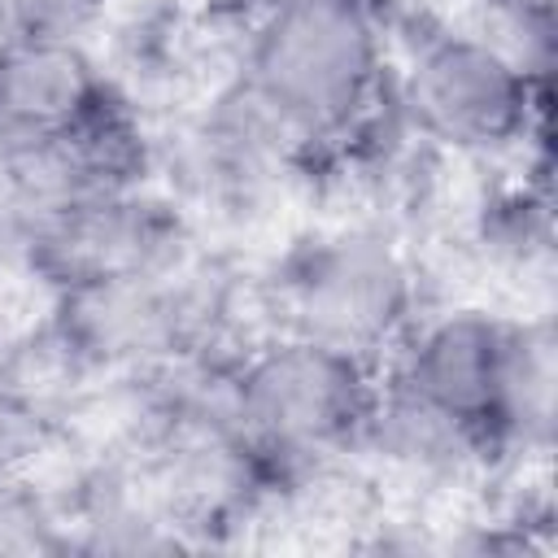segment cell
<instances>
[{"instance_id": "cell-1", "label": "cell", "mask_w": 558, "mask_h": 558, "mask_svg": "<svg viewBox=\"0 0 558 558\" xmlns=\"http://www.w3.org/2000/svg\"><path fill=\"white\" fill-rule=\"evenodd\" d=\"M227 78L292 140L314 174L388 105L384 0H231Z\"/></svg>"}, {"instance_id": "cell-2", "label": "cell", "mask_w": 558, "mask_h": 558, "mask_svg": "<svg viewBox=\"0 0 558 558\" xmlns=\"http://www.w3.org/2000/svg\"><path fill=\"white\" fill-rule=\"evenodd\" d=\"M558 349L549 318L488 305L423 310L379 357V379L471 432L497 471L554 449Z\"/></svg>"}, {"instance_id": "cell-3", "label": "cell", "mask_w": 558, "mask_h": 558, "mask_svg": "<svg viewBox=\"0 0 558 558\" xmlns=\"http://www.w3.org/2000/svg\"><path fill=\"white\" fill-rule=\"evenodd\" d=\"M388 100L423 153L519 161L549 148V83L527 78L462 17L392 13Z\"/></svg>"}, {"instance_id": "cell-4", "label": "cell", "mask_w": 558, "mask_h": 558, "mask_svg": "<svg viewBox=\"0 0 558 558\" xmlns=\"http://www.w3.org/2000/svg\"><path fill=\"white\" fill-rule=\"evenodd\" d=\"M266 327L301 331L362 357H384L423 314L410 244L379 218L314 222L275 248L257 279Z\"/></svg>"}, {"instance_id": "cell-5", "label": "cell", "mask_w": 558, "mask_h": 558, "mask_svg": "<svg viewBox=\"0 0 558 558\" xmlns=\"http://www.w3.org/2000/svg\"><path fill=\"white\" fill-rule=\"evenodd\" d=\"M375 397V357L301 331L262 327L231 353L235 423L296 493L357 458Z\"/></svg>"}, {"instance_id": "cell-6", "label": "cell", "mask_w": 558, "mask_h": 558, "mask_svg": "<svg viewBox=\"0 0 558 558\" xmlns=\"http://www.w3.org/2000/svg\"><path fill=\"white\" fill-rule=\"evenodd\" d=\"M235 283L201 248L157 275L48 296V323L109 384L231 344Z\"/></svg>"}, {"instance_id": "cell-7", "label": "cell", "mask_w": 558, "mask_h": 558, "mask_svg": "<svg viewBox=\"0 0 558 558\" xmlns=\"http://www.w3.org/2000/svg\"><path fill=\"white\" fill-rule=\"evenodd\" d=\"M292 140L222 74L196 105L157 126L153 183L196 222L248 227L301 179Z\"/></svg>"}, {"instance_id": "cell-8", "label": "cell", "mask_w": 558, "mask_h": 558, "mask_svg": "<svg viewBox=\"0 0 558 558\" xmlns=\"http://www.w3.org/2000/svg\"><path fill=\"white\" fill-rule=\"evenodd\" d=\"M196 253V222L157 187L92 192L39 214L17 270L48 296L170 270Z\"/></svg>"}, {"instance_id": "cell-9", "label": "cell", "mask_w": 558, "mask_h": 558, "mask_svg": "<svg viewBox=\"0 0 558 558\" xmlns=\"http://www.w3.org/2000/svg\"><path fill=\"white\" fill-rule=\"evenodd\" d=\"M118 87L83 39H0V157L57 144Z\"/></svg>"}, {"instance_id": "cell-10", "label": "cell", "mask_w": 558, "mask_h": 558, "mask_svg": "<svg viewBox=\"0 0 558 558\" xmlns=\"http://www.w3.org/2000/svg\"><path fill=\"white\" fill-rule=\"evenodd\" d=\"M519 174L484 192L471 218L480 253L501 270H545L554 257V196H549V148L519 157Z\"/></svg>"}, {"instance_id": "cell-11", "label": "cell", "mask_w": 558, "mask_h": 558, "mask_svg": "<svg viewBox=\"0 0 558 558\" xmlns=\"http://www.w3.org/2000/svg\"><path fill=\"white\" fill-rule=\"evenodd\" d=\"M462 22H471L527 78L554 83V57H558L554 0H475Z\"/></svg>"}, {"instance_id": "cell-12", "label": "cell", "mask_w": 558, "mask_h": 558, "mask_svg": "<svg viewBox=\"0 0 558 558\" xmlns=\"http://www.w3.org/2000/svg\"><path fill=\"white\" fill-rule=\"evenodd\" d=\"M113 0H0V39H92Z\"/></svg>"}]
</instances>
